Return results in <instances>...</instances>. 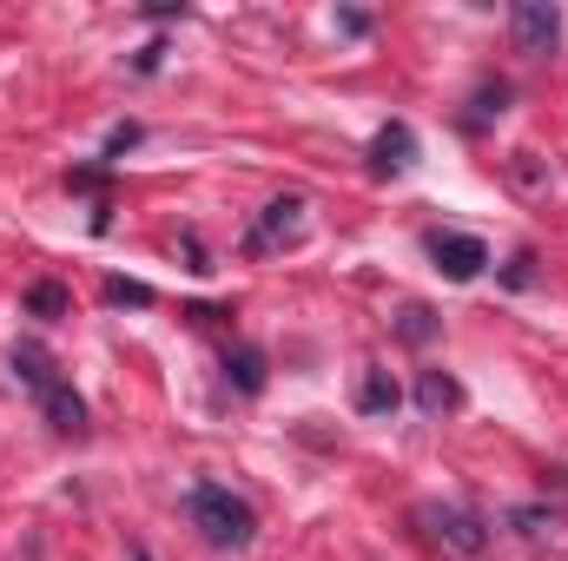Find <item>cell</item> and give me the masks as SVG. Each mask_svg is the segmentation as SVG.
<instances>
[{
    "instance_id": "2",
    "label": "cell",
    "mask_w": 568,
    "mask_h": 561,
    "mask_svg": "<svg viewBox=\"0 0 568 561\" xmlns=\"http://www.w3.org/2000/svg\"><path fill=\"white\" fill-rule=\"evenodd\" d=\"M185 509H192V529H199L212 549H245V542L258 536L252 502H245V496H232V489H219V482H199V489L185 496Z\"/></svg>"
},
{
    "instance_id": "5",
    "label": "cell",
    "mask_w": 568,
    "mask_h": 561,
    "mask_svg": "<svg viewBox=\"0 0 568 561\" xmlns=\"http://www.w3.org/2000/svg\"><path fill=\"white\" fill-rule=\"evenodd\" d=\"M429 258H436V272H443L449 284H469V278H483L489 245L469 238V232H429Z\"/></svg>"
},
{
    "instance_id": "14",
    "label": "cell",
    "mask_w": 568,
    "mask_h": 561,
    "mask_svg": "<svg viewBox=\"0 0 568 561\" xmlns=\"http://www.w3.org/2000/svg\"><path fill=\"white\" fill-rule=\"evenodd\" d=\"M126 145H140V126H133V120H126V126H113V133H106V159H120V152H126Z\"/></svg>"
},
{
    "instance_id": "16",
    "label": "cell",
    "mask_w": 568,
    "mask_h": 561,
    "mask_svg": "<svg viewBox=\"0 0 568 561\" xmlns=\"http://www.w3.org/2000/svg\"><path fill=\"white\" fill-rule=\"evenodd\" d=\"M133 561H152V555H145V549H133Z\"/></svg>"
},
{
    "instance_id": "7",
    "label": "cell",
    "mask_w": 568,
    "mask_h": 561,
    "mask_svg": "<svg viewBox=\"0 0 568 561\" xmlns=\"http://www.w3.org/2000/svg\"><path fill=\"white\" fill-rule=\"evenodd\" d=\"M410 165H417V133H410L404 120H390V126L371 140V172L397 178V172H410Z\"/></svg>"
},
{
    "instance_id": "12",
    "label": "cell",
    "mask_w": 568,
    "mask_h": 561,
    "mask_svg": "<svg viewBox=\"0 0 568 561\" xmlns=\"http://www.w3.org/2000/svg\"><path fill=\"white\" fill-rule=\"evenodd\" d=\"M27 310H33V317H47V324H53V317H67V284L40 278L33 290H27Z\"/></svg>"
},
{
    "instance_id": "15",
    "label": "cell",
    "mask_w": 568,
    "mask_h": 561,
    "mask_svg": "<svg viewBox=\"0 0 568 561\" xmlns=\"http://www.w3.org/2000/svg\"><path fill=\"white\" fill-rule=\"evenodd\" d=\"M337 27H344L351 40H364V33H371V13H357V7H344V13H337Z\"/></svg>"
},
{
    "instance_id": "1",
    "label": "cell",
    "mask_w": 568,
    "mask_h": 561,
    "mask_svg": "<svg viewBox=\"0 0 568 561\" xmlns=\"http://www.w3.org/2000/svg\"><path fill=\"white\" fill-rule=\"evenodd\" d=\"M13 377L40 397V410H47V422H53L60 436H87V404H80V390L60 377V364H53L40 344H13Z\"/></svg>"
},
{
    "instance_id": "13",
    "label": "cell",
    "mask_w": 568,
    "mask_h": 561,
    "mask_svg": "<svg viewBox=\"0 0 568 561\" xmlns=\"http://www.w3.org/2000/svg\"><path fill=\"white\" fill-rule=\"evenodd\" d=\"M106 304H152V284H140V278H106Z\"/></svg>"
},
{
    "instance_id": "4",
    "label": "cell",
    "mask_w": 568,
    "mask_h": 561,
    "mask_svg": "<svg viewBox=\"0 0 568 561\" xmlns=\"http://www.w3.org/2000/svg\"><path fill=\"white\" fill-rule=\"evenodd\" d=\"M509 40H516V53H529V60L556 53V40H562V7H556V0H516V7H509Z\"/></svg>"
},
{
    "instance_id": "9",
    "label": "cell",
    "mask_w": 568,
    "mask_h": 561,
    "mask_svg": "<svg viewBox=\"0 0 568 561\" xmlns=\"http://www.w3.org/2000/svg\"><path fill=\"white\" fill-rule=\"evenodd\" d=\"M225 377H232L239 397H258V390H265V350H252V344L225 350Z\"/></svg>"
},
{
    "instance_id": "8",
    "label": "cell",
    "mask_w": 568,
    "mask_h": 561,
    "mask_svg": "<svg viewBox=\"0 0 568 561\" xmlns=\"http://www.w3.org/2000/svg\"><path fill=\"white\" fill-rule=\"evenodd\" d=\"M397 404H404L397 377H390L384 364H371V370H364V384H357V410H364V417H390Z\"/></svg>"
},
{
    "instance_id": "6",
    "label": "cell",
    "mask_w": 568,
    "mask_h": 561,
    "mask_svg": "<svg viewBox=\"0 0 568 561\" xmlns=\"http://www.w3.org/2000/svg\"><path fill=\"white\" fill-rule=\"evenodd\" d=\"M429 536L436 542H449L456 555H483L489 549V529H483V516H469V509H424Z\"/></svg>"
},
{
    "instance_id": "11",
    "label": "cell",
    "mask_w": 568,
    "mask_h": 561,
    "mask_svg": "<svg viewBox=\"0 0 568 561\" xmlns=\"http://www.w3.org/2000/svg\"><path fill=\"white\" fill-rule=\"evenodd\" d=\"M397 337H404V344H429V337H436V310H429V304H404V310H397Z\"/></svg>"
},
{
    "instance_id": "10",
    "label": "cell",
    "mask_w": 568,
    "mask_h": 561,
    "mask_svg": "<svg viewBox=\"0 0 568 561\" xmlns=\"http://www.w3.org/2000/svg\"><path fill=\"white\" fill-rule=\"evenodd\" d=\"M456 404H463V384H456L449 370H424V377H417V410H424V417H443V410H456Z\"/></svg>"
},
{
    "instance_id": "3",
    "label": "cell",
    "mask_w": 568,
    "mask_h": 561,
    "mask_svg": "<svg viewBox=\"0 0 568 561\" xmlns=\"http://www.w3.org/2000/svg\"><path fill=\"white\" fill-rule=\"evenodd\" d=\"M304 212H311V205H304L297 192L272 198V205L258 212V225L245 232V252H252V258H272V252H284V245H297V238H304Z\"/></svg>"
}]
</instances>
